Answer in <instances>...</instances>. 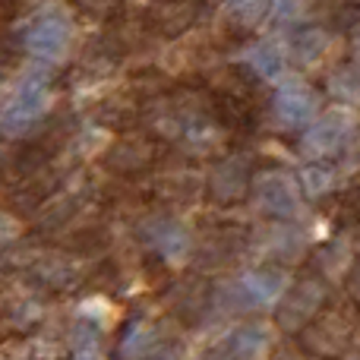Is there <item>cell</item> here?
I'll return each mask as SVG.
<instances>
[{
	"label": "cell",
	"instance_id": "obj_6",
	"mask_svg": "<svg viewBox=\"0 0 360 360\" xmlns=\"http://www.w3.org/2000/svg\"><path fill=\"white\" fill-rule=\"evenodd\" d=\"M345 133H348V120H345L342 111H332L326 117H319L316 124L307 130L304 136V149L310 155H332V152L342 149Z\"/></svg>",
	"mask_w": 360,
	"mask_h": 360
},
{
	"label": "cell",
	"instance_id": "obj_11",
	"mask_svg": "<svg viewBox=\"0 0 360 360\" xmlns=\"http://www.w3.org/2000/svg\"><path fill=\"white\" fill-rule=\"evenodd\" d=\"M149 240H152V247H158L165 256H180L186 250V234L177 228V224H168V221L158 224V228L149 234Z\"/></svg>",
	"mask_w": 360,
	"mask_h": 360
},
{
	"label": "cell",
	"instance_id": "obj_15",
	"mask_svg": "<svg viewBox=\"0 0 360 360\" xmlns=\"http://www.w3.org/2000/svg\"><path fill=\"white\" fill-rule=\"evenodd\" d=\"M348 288H351V297L360 304V259H357V266H354V272H351V281H348Z\"/></svg>",
	"mask_w": 360,
	"mask_h": 360
},
{
	"label": "cell",
	"instance_id": "obj_3",
	"mask_svg": "<svg viewBox=\"0 0 360 360\" xmlns=\"http://www.w3.org/2000/svg\"><path fill=\"white\" fill-rule=\"evenodd\" d=\"M323 297H326V291L319 281H300V285H294V291H288L278 307V323L285 329H300V326L313 323L316 310L323 307Z\"/></svg>",
	"mask_w": 360,
	"mask_h": 360
},
{
	"label": "cell",
	"instance_id": "obj_10",
	"mask_svg": "<svg viewBox=\"0 0 360 360\" xmlns=\"http://www.w3.org/2000/svg\"><path fill=\"white\" fill-rule=\"evenodd\" d=\"M326 48H329V35L323 29H304L294 38V57L300 63H313Z\"/></svg>",
	"mask_w": 360,
	"mask_h": 360
},
{
	"label": "cell",
	"instance_id": "obj_1",
	"mask_svg": "<svg viewBox=\"0 0 360 360\" xmlns=\"http://www.w3.org/2000/svg\"><path fill=\"white\" fill-rule=\"evenodd\" d=\"M44 101H48V92H44L41 82H35V79L25 82V86L13 95L10 105L4 108V114H0V130L10 133V136L25 133L38 117H41Z\"/></svg>",
	"mask_w": 360,
	"mask_h": 360
},
{
	"label": "cell",
	"instance_id": "obj_7",
	"mask_svg": "<svg viewBox=\"0 0 360 360\" xmlns=\"http://www.w3.org/2000/svg\"><path fill=\"white\" fill-rule=\"evenodd\" d=\"M247 184H250V165L243 162V158H228V162H221L215 168V174H212V193H215V199H221V202L240 199Z\"/></svg>",
	"mask_w": 360,
	"mask_h": 360
},
{
	"label": "cell",
	"instance_id": "obj_14",
	"mask_svg": "<svg viewBox=\"0 0 360 360\" xmlns=\"http://www.w3.org/2000/svg\"><path fill=\"white\" fill-rule=\"evenodd\" d=\"M338 221L342 224L360 221V190H351L338 199Z\"/></svg>",
	"mask_w": 360,
	"mask_h": 360
},
{
	"label": "cell",
	"instance_id": "obj_8",
	"mask_svg": "<svg viewBox=\"0 0 360 360\" xmlns=\"http://www.w3.org/2000/svg\"><path fill=\"white\" fill-rule=\"evenodd\" d=\"M243 291H247L250 304H269L272 297H278L281 291H285V278L281 275H269V272H253L247 275V278L240 281Z\"/></svg>",
	"mask_w": 360,
	"mask_h": 360
},
{
	"label": "cell",
	"instance_id": "obj_9",
	"mask_svg": "<svg viewBox=\"0 0 360 360\" xmlns=\"http://www.w3.org/2000/svg\"><path fill=\"white\" fill-rule=\"evenodd\" d=\"M247 63L256 70L259 76H266V79H275V76L285 70V57H281V51L275 48V44L262 41L256 44V48L247 51Z\"/></svg>",
	"mask_w": 360,
	"mask_h": 360
},
{
	"label": "cell",
	"instance_id": "obj_16",
	"mask_svg": "<svg viewBox=\"0 0 360 360\" xmlns=\"http://www.w3.org/2000/svg\"><path fill=\"white\" fill-rule=\"evenodd\" d=\"M13 234H16V228H13V221H10V218H4V215H0V243H6Z\"/></svg>",
	"mask_w": 360,
	"mask_h": 360
},
{
	"label": "cell",
	"instance_id": "obj_5",
	"mask_svg": "<svg viewBox=\"0 0 360 360\" xmlns=\"http://www.w3.org/2000/svg\"><path fill=\"white\" fill-rule=\"evenodd\" d=\"M275 114L281 117V124L288 127H300L307 120H313L316 114V98L304 82H285L275 92Z\"/></svg>",
	"mask_w": 360,
	"mask_h": 360
},
{
	"label": "cell",
	"instance_id": "obj_2",
	"mask_svg": "<svg viewBox=\"0 0 360 360\" xmlns=\"http://www.w3.org/2000/svg\"><path fill=\"white\" fill-rule=\"evenodd\" d=\"M67 44H70V22L60 13H44L25 32V48L35 57H44V60H57L67 51Z\"/></svg>",
	"mask_w": 360,
	"mask_h": 360
},
{
	"label": "cell",
	"instance_id": "obj_17",
	"mask_svg": "<svg viewBox=\"0 0 360 360\" xmlns=\"http://www.w3.org/2000/svg\"><path fill=\"white\" fill-rule=\"evenodd\" d=\"M76 360H98V357H95V354H92V351H82V354H79V357H76Z\"/></svg>",
	"mask_w": 360,
	"mask_h": 360
},
{
	"label": "cell",
	"instance_id": "obj_13",
	"mask_svg": "<svg viewBox=\"0 0 360 360\" xmlns=\"http://www.w3.org/2000/svg\"><path fill=\"white\" fill-rule=\"evenodd\" d=\"M304 186L310 196H323V193L332 186V171L319 168V165H310V168H304Z\"/></svg>",
	"mask_w": 360,
	"mask_h": 360
},
{
	"label": "cell",
	"instance_id": "obj_4",
	"mask_svg": "<svg viewBox=\"0 0 360 360\" xmlns=\"http://www.w3.org/2000/svg\"><path fill=\"white\" fill-rule=\"evenodd\" d=\"M256 199H259V209L269 215L288 218L297 212V186L285 174H266L256 180Z\"/></svg>",
	"mask_w": 360,
	"mask_h": 360
},
{
	"label": "cell",
	"instance_id": "obj_12",
	"mask_svg": "<svg viewBox=\"0 0 360 360\" xmlns=\"http://www.w3.org/2000/svg\"><path fill=\"white\" fill-rule=\"evenodd\" d=\"M269 0H237L234 6H231V19H234L237 25H256L259 19H266V13H269Z\"/></svg>",
	"mask_w": 360,
	"mask_h": 360
}]
</instances>
